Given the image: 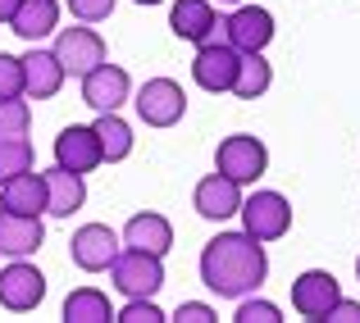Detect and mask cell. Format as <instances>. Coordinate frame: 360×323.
<instances>
[{"mask_svg": "<svg viewBox=\"0 0 360 323\" xmlns=\"http://www.w3.org/2000/svg\"><path fill=\"white\" fill-rule=\"evenodd\" d=\"M69 14L78 23H105L115 14V0H69Z\"/></svg>", "mask_w": 360, "mask_h": 323, "instance_id": "30", "label": "cell"}, {"mask_svg": "<svg viewBox=\"0 0 360 323\" xmlns=\"http://www.w3.org/2000/svg\"><path fill=\"white\" fill-rule=\"evenodd\" d=\"M0 201L14 214H46V178L41 173H18L9 183H0Z\"/></svg>", "mask_w": 360, "mask_h": 323, "instance_id": "21", "label": "cell"}, {"mask_svg": "<svg viewBox=\"0 0 360 323\" xmlns=\"http://www.w3.org/2000/svg\"><path fill=\"white\" fill-rule=\"evenodd\" d=\"M119 251H123V246H119V232L110 223H82L78 232L69 237V255H73V264H78L82 273L110 269Z\"/></svg>", "mask_w": 360, "mask_h": 323, "instance_id": "6", "label": "cell"}, {"mask_svg": "<svg viewBox=\"0 0 360 323\" xmlns=\"http://www.w3.org/2000/svg\"><path fill=\"white\" fill-rule=\"evenodd\" d=\"M0 210H5V201H0Z\"/></svg>", "mask_w": 360, "mask_h": 323, "instance_id": "37", "label": "cell"}, {"mask_svg": "<svg viewBox=\"0 0 360 323\" xmlns=\"http://www.w3.org/2000/svg\"><path fill=\"white\" fill-rule=\"evenodd\" d=\"M46 296V278L37 264L27 260H14L0 269V305L9 310V315H27V310H37Z\"/></svg>", "mask_w": 360, "mask_h": 323, "instance_id": "7", "label": "cell"}, {"mask_svg": "<svg viewBox=\"0 0 360 323\" xmlns=\"http://www.w3.org/2000/svg\"><path fill=\"white\" fill-rule=\"evenodd\" d=\"M238 46L233 41H205L196 46V60H192V78L196 87L205 91H233V78H238Z\"/></svg>", "mask_w": 360, "mask_h": 323, "instance_id": "8", "label": "cell"}, {"mask_svg": "<svg viewBox=\"0 0 360 323\" xmlns=\"http://www.w3.org/2000/svg\"><path fill=\"white\" fill-rule=\"evenodd\" d=\"M41 242H46L41 214H14V210H0V255L27 260L32 251H41Z\"/></svg>", "mask_w": 360, "mask_h": 323, "instance_id": "16", "label": "cell"}, {"mask_svg": "<svg viewBox=\"0 0 360 323\" xmlns=\"http://www.w3.org/2000/svg\"><path fill=\"white\" fill-rule=\"evenodd\" d=\"M238 214H242L246 232H251L255 242H278V237H288V228H292V205H288V196H278V192L242 196Z\"/></svg>", "mask_w": 360, "mask_h": 323, "instance_id": "4", "label": "cell"}, {"mask_svg": "<svg viewBox=\"0 0 360 323\" xmlns=\"http://www.w3.org/2000/svg\"><path fill=\"white\" fill-rule=\"evenodd\" d=\"M64 319H69V323H110L115 310H110L105 291L78 287V291H69V301H64Z\"/></svg>", "mask_w": 360, "mask_h": 323, "instance_id": "24", "label": "cell"}, {"mask_svg": "<svg viewBox=\"0 0 360 323\" xmlns=\"http://www.w3.org/2000/svg\"><path fill=\"white\" fill-rule=\"evenodd\" d=\"M128 96H132V82H128V73H123L119 64H96L91 73H82V100H87L96 114L119 110Z\"/></svg>", "mask_w": 360, "mask_h": 323, "instance_id": "14", "label": "cell"}, {"mask_svg": "<svg viewBox=\"0 0 360 323\" xmlns=\"http://www.w3.org/2000/svg\"><path fill=\"white\" fill-rule=\"evenodd\" d=\"M214 23H219V14H214L210 0H178V5L169 9V27H174V37H183V41H196V46L210 37Z\"/></svg>", "mask_w": 360, "mask_h": 323, "instance_id": "20", "label": "cell"}, {"mask_svg": "<svg viewBox=\"0 0 360 323\" xmlns=\"http://www.w3.org/2000/svg\"><path fill=\"white\" fill-rule=\"evenodd\" d=\"M110 282H115V291H123V296H155L165 287V264H160V255L132 251L128 246L110 264Z\"/></svg>", "mask_w": 360, "mask_h": 323, "instance_id": "3", "label": "cell"}, {"mask_svg": "<svg viewBox=\"0 0 360 323\" xmlns=\"http://www.w3.org/2000/svg\"><path fill=\"white\" fill-rule=\"evenodd\" d=\"M27 123H32V110L23 96L0 100V137H27Z\"/></svg>", "mask_w": 360, "mask_h": 323, "instance_id": "26", "label": "cell"}, {"mask_svg": "<svg viewBox=\"0 0 360 323\" xmlns=\"http://www.w3.org/2000/svg\"><path fill=\"white\" fill-rule=\"evenodd\" d=\"M238 323H278L283 310L274 305V301H255V296H242L238 301V315H233Z\"/></svg>", "mask_w": 360, "mask_h": 323, "instance_id": "28", "label": "cell"}, {"mask_svg": "<svg viewBox=\"0 0 360 323\" xmlns=\"http://www.w3.org/2000/svg\"><path fill=\"white\" fill-rule=\"evenodd\" d=\"M174 319L178 323H210V319H219V315H214L205 301H183V305L174 310Z\"/></svg>", "mask_w": 360, "mask_h": 323, "instance_id": "31", "label": "cell"}, {"mask_svg": "<svg viewBox=\"0 0 360 323\" xmlns=\"http://www.w3.org/2000/svg\"><path fill=\"white\" fill-rule=\"evenodd\" d=\"M264 278H269V255H264V242H255L246 228L242 232H219V237L205 242L201 282L214 296L242 301V296H251Z\"/></svg>", "mask_w": 360, "mask_h": 323, "instance_id": "1", "label": "cell"}, {"mask_svg": "<svg viewBox=\"0 0 360 323\" xmlns=\"http://www.w3.org/2000/svg\"><path fill=\"white\" fill-rule=\"evenodd\" d=\"M55 55H60L64 73L82 78V73H91L96 64H105V41H101V32H91V27H64V32L55 37Z\"/></svg>", "mask_w": 360, "mask_h": 323, "instance_id": "9", "label": "cell"}, {"mask_svg": "<svg viewBox=\"0 0 360 323\" xmlns=\"http://www.w3.org/2000/svg\"><path fill=\"white\" fill-rule=\"evenodd\" d=\"M214 169H219V173H229L233 183H255V178L269 169V150H264L260 137L233 132V137H224L219 150H214Z\"/></svg>", "mask_w": 360, "mask_h": 323, "instance_id": "5", "label": "cell"}, {"mask_svg": "<svg viewBox=\"0 0 360 323\" xmlns=\"http://www.w3.org/2000/svg\"><path fill=\"white\" fill-rule=\"evenodd\" d=\"M224 23H229V41L238 46V51H264V46L274 41V14L260 9V5H246L242 0Z\"/></svg>", "mask_w": 360, "mask_h": 323, "instance_id": "15", "label": "cell"}, {"mask_svg": "<svg viewBox=\"0 0 360 323\" xmlns=\"http://www.w3.org/2000/svg\"><path fill=\"white\" fill-rule=\"evenodd\" d=\"M119 323H160L165 319V310L155 305V296H128V305L115 315Z\"/></svg>", "mask_w": 360, "mask_h": 323, "instance_id": "27", "label": "cell"}, {"mask_svg": "<svg viewBox=\"0 0 360 323\" xmlns=\"http://www.w3.org/2000/svg\"><path fill=\"white\" fill-rule=\"evenodd\" d=\"M356 278H360V260H356Z\"/></svg>", "mask_w": 360, "mask_h": 323, "instance_id": "36", "label": "cell"}, {"mask_svg": "<svg viewBox=\"0 0 360 323\" xmlns=\"http://www.w3.org/2000/svg\"><path fill=\"white\" fill-rule=\"evenodd\" d=\"M338 296H342V291H338V278L324 273V269H306L292 282V310H297L301 319H324Z\"/></svg>", "mask_w": 360, "mask_h": 323, "instance_id": "13", "label": "cell"}, {"mask_svg": "<svg viewBox=\"0 0 360 323\" xmlns=\"http://www.w3.org/2000/svg\"><path fill=\"white\" fill-rule=\"evenodd\" d=\"M123 246H132V251H150L165 260L169 246H174V223H169L165 214H132L128 223H123Z\"/></svg>", "mask_w": 360, "mask_h": 323, "instance_id": "18", "label": "cell"}, {"mask_svg": "<svg viewBox=\"0 0 360 323\" xmlns=\"http://www.w3.org/2000/svg\"><path fill=\"white\" fill-rule=\"evenodd\" d=\"M32 169V141L27 137H0V183Z\"/></svg>", "mask_w": 360, "mask_h": 323, "instance_id": "25", "label": "cell"}, {"mask_svg": "<svg viewBox=\"0 0 360 323\" xmlns=\"http://www.w3.org/2000/svg\"><path fill=\"white\" fill-rule=\"evenodd\" d=\"M324 319L328 323H360V301H342V296H338L333 310H328Z\"/></svg>", "mask_w": 360, "mask_h": 323, "instance_id": "32", "label": "cell"}, {"mask_svg": "<svg viewBox=\"0 0 360 323\" xmlns=\"http://www.w3.org/2000/svg\"><path fill=\"white\" fill-rule=\"evenodd\" d=\"M5 96H23V60L0 51V100Z\"/></svg>", "mask_w": 360, "mask_h": 323, "instance_id": "29", "label": "cell"}, {"mask_svg": "<svg viewBox=\"0 0 360 323\" xmlns=\"http://www.w3.org/2000/svg\"><path fill=\"white\" fill-rule=\"evenodd\" d=\"M219 5H242V0H219Z\"/></svg>", "mask_w": 360, "mask_h": 323, "instance_id": "34", "label": "cell"}, {"mask_svg": "<svg viewBox=\"0 0 360 323\" xmlns=\"http://www.w3.org/2000/svg\"><path fill=\"white\" fill-rule=\"evenodd\" d=\"M132 105H137V119L146 128H174L187 114V91L174 78H146L132 96Z\"/></svg>", "mask_w": 360, "mask_h": 323, "instance_id": "2", "label": "cell"}, {"mask_svg": "<svg viewBox=\"0 0 360 323\" xmlns=\"http://www.w3.org/2000/svg\"><path fill=\"white\" fill-rule=\"evenodd\" d=\"M60 27V5L55 0H18L14 18H9V32L23 37L27 46H37L41 37H51Z\"/></svg>", "mask_w": 360, "mask_h": 323, "instance_id": "19", "label": "cell"}, {"mask_svg": "<svg viewBox=\"0 0 360 323\" xmlns=\"http://www.w3.org/2000/svg\"><path fill=\"white\" fill-rule=\"evenodd\" d=\"M192 205H196V214H201V218L224 223V218H233V214L242 210V183H233L229 173H219V169H214L210 178H201V183H196Z\"/></svg>", "mask_w": 360, "mask_h": 323, "instance_id": "11", "label": "cell"}, {"mask_svg": "<svg viewBox=\"0 0 360 323\" xmlns=\"http://www.w3.org/2000/svg\"><path fill=\"white\" fill-rule=\"evenodd\" d=\"M96 137H101V150H105V159L110 164H119V159H128L132 155V128L119 119V110H105V114H96Z\"/></svg>", "mask_w": 360, "mask_h": 323, "instance_id": "23", "label": "cell"}, {"mask_svg": "<svg viewBox=\"0 0 360 323\" xmlns=\"http://www.w3.org/2000/svg\"><path fill=\"white\" fill-rule=\"evenodd\" d=\"M14 9H18V0H0V23H9V18H14Z\"/></svg>", "mask_w": 360, "mask_h": 323, "instance_id": "33", "label": "cell"}, {"mask_svg": "<svg viewBox=\"0 0 360 323\" xmlns=\"http://www.w3.org/2000/svg\"><path fill=\"white\" fill-rule=\"evenodd\" d=\"M137 5H160V0H137Z\"/></svg>", "mask_w": 360, "mask_h": 323, "instance_id": "35", "label": "cell"}, {"mask_svg": "<svg viewBox=\"0 0 360 323\" xmlns=\"http://www.w3.org/2000/svg\"><path fill=\"white\" fill-rule=\"evenodd\" d=\"M55 164L73 169V173H91L96 164H105V150H101L96 128H82V123L64 128L60 137H55Z\"/></svg>", "mask_w": 360, "mask_h": 323, "instance_id": "10", "label": "cell"}, {"mask_svg": "<svg viewBox=\"0 0 360 323\" xmlns=\"http://www.w3.org/2000/svg\"><path fill=\"white\" fill-rule=\"evenodd\" d=\"M46 214L55 218H69L73 210H82V201H87V183H82V173H73V169H46Z\"/></svg>", "mask_w": 360, "mask_h": 323, "instance_id": "17", "label": "cell"}, {"mask_svg": "<svg viewBox=\"0 0 360 323\" xmlns=\"http://www.w3.org/2000/svg\"><path fill=\"white\" fill-rule=\"evenodd\" d=\"M269 82H274V69L264 60V51H242L238 55V78H233V96L255 100V96L269 91Z\"/></svg>", "mask_w": 360, "mask_h": 323, "instance_id": "22", "label": "cell"}, {"mask_svg": "<svg viewBox=\"0 0 360 323\" xmlns=\"http://www.w3.org/2000/svg\"><path fill=\"white\" fill-rule=\"evenodd\" d=\"M23 60V96L32 100H51L55 91L64 87V64L55 51H41V46H27V55H18Z\"/></svg>", "mask_w": 360, "mask_h": 323, "instance_id": "12", "label": "cell"}]
</instances>
